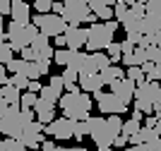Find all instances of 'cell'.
Here are the masks:
<instances>
[{
    "label": "cell",
    "mask_w": 161,
    "mask_h": 151,
    "mask_svg": "<svg viewBox=\"0 0 161 151\" xmlns=\"http://www.w3.org/2000/svg\"><path fill=\"white\" fill-rule=\"evenodd\" d=\"M60 111H63V118H70L75 122H87L92 118V96L84 91H77V94H63L60 99Z\"/></svg>",
    "instance_id": "cell-1"
},
{
    "label": "cell",
    "mask_w": 161,
    "mask_h": 151,
    "mask_svg": "<svg viewBox=\"0 0 161 151\" xmlns=\"http://www.w3.org/2000/svg\"><path fill=\"white\" fill-rule=\"evenodd\" d=\"M24 130H27V122L22 118V108L3 101V105H0V132L10 139H19Z\"/></svg>",
    "instance_id": "cell-2"
},
{
    "label": "cell",
    "mask_w": 161,
    "mask_h": 151,
    "mask_svg": "<svg viewBox=\"0 0 161 151\" xmlns=\"http://www.w3.org/2000/svg\"><path fill=\"white\" fill-rule=\"evenodd\" d=\"M41 34V29L36 24H19V22H10L7 26V34L3 41H10V46L14 48L17 53H22L24 48L34 46L36 36Z\"/></svg>",
    "instance_id": "cell-3"
},
{
    "label": "cell",
    "mask_w": 161,
    "mask_h": 151,
    "mask_svg": "<svg viewBox=\"0 0 161 151\" xmlns=\"http://www.w3.org/2000/svg\"><path fill=\"white\" fill-rule=\"evenodd\" d=\"M118 31V22H99V24L89 26V41H87V51L89 53H99L103 48H108L113 43V34Z\"/></svg>",
    "instance_id": "cell-4"
},
{
    "label": "cell",
    "mask_w": 161,
    "mask_h": 151,
    "mask_svg": "<svg viewBox=\"0 0 161 151\" xmlns=\"http://www.w3.org/2000/svg\"><path fill=\"white\" fill-rule=\"evenodd\" d=\"M63 19L70 26H80L84 22L89 24H99V17L92 12V5L87 0H65V12H63Z\"/></svg>",
    "instance_id": "cell-5"
},
{
    "label": "cell",
    "mask_w": 161,
    "mask_h": 151,
    "mask_svg": "<svg viewBox=\"0 0 161 151\" xmlns=\"http://www.w3.org/2000/svg\"><path fill=\"white\" fill-rule=\"evenodd\" d=\"M87 127H89V137L94 139L96 149H113L118 134L108 127L106 118H94V115H92V118L87 120Z\"/></svg>",
    "instance_id": "cell-6"
},
{
    "label": "cell",
    "mask_w": 161,
    "mask_h": 151,
    "mask_svg": "<svg viewBox=\"0 0 161 151\" xmlns=\"http://www.w3.org/2000/svg\"><path fill=\"white\" fill-rule=\"evenodd\" d=\"M159 82H149L144 79L142 84H137V94H135V111H142L144 115H152L154 113V101L156 94H159Z\"/></svg>",
    "instance_id": "cell-7"
},
{
    "label": "cell",
    "mask_w": 161,
    "mask_h": 151,
    "mask_svg": "<svg viewBox=\"0 0 161 151\" xmlns=\"http://www.w3.org/2000/svg\"><path fill=\"white\" fill-rule=\"evenodd\" d=\"M31 24H36L41 29V34H46V36H63V34L67 31V22L63 19L60 14H34V19H31Z\"/></svg>",
    "instance_id": "cell-8"
},
{
    "label": "cell",
    "mask_w": 161,
    "mask_h": 151,
    "mask_svg": "<svg viewBox=\"0 0 161 151\" xmlns=\"http://www.w3.org/2000/svg\"><path fill=\"white\" fill-rule=\"evenodd\" d=\"M94 101H96V105H99V111L103 113V115H123V113L128 111V103L125 101H120L118 96H115L113 91H99V94H94Z\"/></svg>",
    "instance_id": "cell-9"
},
{
    "label": "cell",
    "mask_w": 161,
    "mask_h": 151,
    "mask_svg": "<svg viewBox=\"0 0 161 151\" xmlns=\"http://www.w3.org/2000/svg\"><path fill=\"white\" fill-rule=\"evenodd\" d=\"M75 125H77V122L70 120V118H58L55 122L46 125V134L58 139V142H67L70 137H75Z\"/></svg>",
    "instance_id": "cell-10"
},
{
    "label": "cell",
    "mask_w": 161,
    "mask_h": 151,
    "mask_svg": "<svg viewBox=\"0 0 161 151\" xmlns=\"http://www.w3.org/2000/svg\"><path fill=\"white\" fill-rule=\"evenodd\" d=\"M111 91L118 96L120 101H125V103H135V94H137V82H132V79H128V77H123V79H118V82H113L111 84Z\"/></svg>",
    "instance_id": "cell-11"
},
{
    "label": "cell",
    "mask_w": 161,
    "mask_h": 151,
    "mask_svg": "<svg viewBox=\"0 0 161 151\" xmlns=\"http://www.w3.org/2000/svg\"><path fill=\"white\" fill-rule=\"evenodd\" d=\"M65 39H67V48H70V51H80L82 46H87V41H89V29H82V26H67Z\"/></svg>",
    "instance_id": "cell-12"
},
{
    "label": "cell",
    "mask_w": 161,
    "mask_h": 151,
    "mask_svg": "<svg viewBox=\"0 0 161 151\" xmlns=\"http://www.w3.org/2000/svg\"><path fill=\"white\" fill-rule=\"evenodd\" d=\"M36 120L39 122H43V125H51V122H55V103H51V101L46 99H39V103H36Z\"/></svg>",
    "instance_id": "cell-13"
},
{
    "label": "cell",
    "mask_w": 161,
    "mask_h": 151,
    "mask_svg": "<svg viewBox=\"0 0 161 151\" xmlns=\"http://www.w3.org/2000/svg\"><path fill=\"white\" fill-rule=\"evenodd\" d=\"M12 22H19V24H31V7H29L27 0H12Z\"/></svg>",
    "instance_id": "cell-14"
},
{
    "label": "cell",
    "mask_w": 161,
    "mask_h": 151,
    "mask_svg": "<svg viewBox=\"0 0 161 151\" xmlns=\"http://www.w3.org/2000/svg\"><path fill=\"white\" fill-rule=\"evenodd\" d=\"M77 84L82 86V91H92V94H99L101 86H103V79L99 74H87V72H80V82Z\"/></svg>",
    "instance_id": "cell-15"
},
{
    "label": "cell",
    "mask_w": 161,
    "mask_h": 151,
    "mask_svg": "<svg viewBox=\"0 0 161 151\" xmlns=\"http://www.w3.org/2000/svg\"><path fill=\"white\" fill-rule=\"evenodd\" d=\"M34 51L39 53V58H55V48L51 46V41H48L46 34H39L36 36V41H34Z\"/></svg>",
    "instance_id": "cell-16"
},
{
    "label": "cell",
    "mask_w": 161,
    "mask_h": 151,
    "mask_svg": "<svg viewBox=\"0 0 161 151\" xmlns=\"http://www.w3.org/2000/svg\"><path fill=\"white\" fill-rule=\"evenodd\" d=\"M92 12H94L99 19H103V22H111V19L115 17L113 7L108 5L106 0H94V3H92Z\"/></svg>",
    "instance_id": "cell-17"
},
{
    "label": "cell",
    "mask_w": 161,
    "mask_h": 151,
    "mask_svg": "<svg viewBox=\"0 0 161 151\" xmlns=\"http://www.w3.org/2000/svg\"><path fill=\"white\" fill-rule=\"evenodd\" d=\"M3 101H7L10 105H19L22 108V91L17 89L14 84H7V86H3Z\"/></svg>",
    "instance_id": "cell-18"
},
{
    "label": "cell",
    "mask_w": 161,
    "mask_h": 151,
    "mask_svg": "<svg viewBox=\"0 0 161 151\" xmlns=\"http://www.w3.org/2000/svg\"><path fill=\"white\" fill-rule=\"evenodd\" d=\"M125 77V72H123L118 65H111V67H106L103 72H101V79H103V84H113V82H118V79H123Z\"/></svg>",
    "instance_id": "cell-19"
},
{
    "label": "cell",
    "mask_w": 161,
    "mask_h": 151,
    "mask_svg": "<svg viewBox=\"0 0 161 151\" xmlns=\"http://www.w3.org/2000/svg\"><path fill=\"white\" fill-rule=\"evenodd\" d=\"M39 94H34V91H24L22 94V111H34L36 108V103H39Z\"/></svg>",
    "instance_id": "cell-20"
},
{
    "label": "cell",
    "mask_w": 161,
    "mask_h": 151,
    "mask_svg": "<svg viewBox=\"0 0 161 151\" xmlns=\"http://www.w3.org/2000/svg\"><path fill=\"white\" fill-rule=\"evenodd\" d=\"M12 53H14V48L10 46V41H3V46H0V62H3V67H7L14 60Z\"/></svg>",
    "instance_id": "cell-21"
},
{
    "label": "cell",
    "mask_w": 161,
    "mask_h": 151,
    "mask_svg": "<svg viewBox=\"0 0 161 151\" xmlns=\"http://www.w3.org/2000/svg\"><path fill=\"white\" fill-rule=\"evenodd\" d=\"M0 151H29V149L22 144V142H17V139L5 137V139H3V144H0Z\"/></svg>",
    "instance_id": "cell-22"
},
{
    "label": "cell",
    "mask_w": 161,
    "mask_h": 151,
    "mask_svg": "<svg viewBox=\"0 0 161 151\" xmlns=\"http://www.w3.org/2000/svg\"><path fill=\"white\" fill-rule=\"evenodd\" d=\"M106 53L108 55H111V60H113V65H118V62H120L123 60V43H111V46L106 48Z\"/></svg>",
    "instance_id": "cell-23"
},
{
    "label": "cell",
    "mask_w": 161,
    "mask_h": 151,
    "mask_svg": "<svg viewBox=\"0 0 161 151\" xmlns=\"http://www.w3.org/2000/svg\"><path fill=\"white\" fill-rule=\"evenodd\" d=\"M70 58H72V51H70V48H58V51H55V62H58V65H63V67H67L70 65Z\"/></svg>",
    "instance_id": "cell-24"
},
{
    "label": "cell",
    "mask_w": 161,
    "mask_h": 151,
    "mask_svg": "<svg viewBox=\"0 0 161 151\" xmlns=\"http://www.w3.org/2000/svg\"><path fill=\"white\" fill-rule=\"evenodd\" d=\"M144 55H147V62L161 65V48H159V46H149V48H144Z\"/></svg>",
    "instance_id": "cell-25"
},
{
    "label": "cell",
    "mask_w": 161,
    "mask_h": 151,
    "mask_svg": "<svg viewBox=\"0 0 161 151\" xmlns=\"http://www.w3.org/2000/svg\"><path fill=\"white\" fill-rule=\"evenodd\" d=\"M10 84H14L17 89H19V91H29V84H31V79L24 77V74H12Z\"/></svg>",
    "instance_id": "cell-26"
},
{
    "label": "cell",
    "mask_w": 161,
    "mask_h": 151,
    "mask_svg": "<svg viewBox=\"0 0 161 151\" xmlns=\"http://www.w3.org/2000/svg\"><path fill=\"white\" fill-rule=\"evenodd\" d=\"M34 10L39 14H51L53 12V0H34Z\"/></svg>",
    "instance_id": "cell-27"
},
{
    "label": "cell",
    "mask_w": 161,
    "mask_h": 151,
    "mask_svg": "<svg viewBox=\"0 0 161 151\" xmlns=\"http://www.w3.org/2000/svg\"><path fill=\"white\" fill-rule=\"evenodd\" d=\"M82 72H87V74H99V65H96V58H94V53H89L87 60H84V70Z\"/></svg>",
    "instance_id": "cell-28"
},
{
    "label": "cell",
    "mask_w": 161,
    "mask_h": 151,
    "mask_svg": "<svg viewBox=\"0 0 161 151\" xmlns=\"http://www.w3.org/2000/svg\"><path fill=\"white\" fill-rule=\"evenodd\" d=\"M142 130V125H140V120H125V125H123V134H128V137H132V134H137V132Z\"/></svg>",
    "instance_id": "cell-29"
},
{
    "label": "cell",
    "mask_w": 161,
    "mask_h": 151,
    "mask_svg": "<svg viewBox=\"0 0 161 151\" xmlns=\"http://www.w3.org/2000/svg\"><path fill=\"white\" fill-rule=\"evenodd\" d=\"M125 77H128V79H132V82H137V84H142V82L147 79V74L142 72V67H128Z\"/></svg>",
    "instance_id": "cell-30"
},
{
    "label": "cell",
    "mask_w": 161,
    "mask_h": 151,
    "mask_svg": "<svg viewBox=\"0 0 161 151\" xmlns=\"http://www.w3.org/2000/svg\"><path fill=\"white\" fill-rule=\"evenodd\" d=\"M94 58H96V65H99L101 72H103L106 67L113 65V60H111V55H108V53H94Z\"/></svg>",
    "instance_id": "cell-31"
},
{
    "label": "cell",
    "mask_w": 161,
    "mask_h": 151,
    "mask_svg": "<svg viewBox=\"0 0 161 151\" xmlns=\"http://www.w3.org/2000/svg\"><path fill=\"white\" fill-rule=\"evenodd\" d=\"M48 84L53 86V89H55L58 94H63V91H65V79H63V77H58V74H51V77H48Z\"/></svg>",
    "instance_id": "cell-32"
},
{
    "label": "cell",
    "mask_w": 161,
    "mask_h": 151,
    "mask_svg": "<svg viewBox=\"0 0 161 151\" xmlns=\"http://www.w3.org/2000/svg\"><path fill=\"white\" fill-rule=\"evenodd\" d=\"M63 79H65V84H77V82H80V72H77V70H70V67H65Z\"/></svg>",
    "instance_id": "cell-33"
},
{
    "label": "cell",
    "mask_w": 161,
    "mask_h": 151,
    "mask_svg": "<svg viewBox=\"0 0 161 151\" xmlns=\"http://www.w3.org/2000/svg\"><path fill=\"white\" fill-rule=\"evenodd\" d=\"M22 60H27V62H39V53L34 51V46H29V48L22 51Z\"/></svg>",
    "instance_id": "cell-34"
},
{
    "label": "cell",
    "mask_w": 161,
    "mask_h": 151,
    "mask_svg": "<svg viewBox=\"0 0 161 151\" xmlns=\"http://www.w3.org/2000/svg\"><path fill=\"white\" fill-rule=\"evenodd\" d=\"M113 12H115V17H118V19H125V14L130 12V5H125V3H118V5L113 7Z\"/></svg>",
    "instance_id": "cell-35"
},
{
    "label": "cell",
    "mask_w": 161,
    "mask_h": 151,
    "mask_svg": "<svg viewBox=\"0 0 161 151\" xmlns=\"http://www.w3.org/2000/svg\"><path fill=\"white\" fill-rule=\"evenodd\" d=\"M84 134H89L87 122H77V125H75V139H82Z\"/></svg>",
    "instance_id": "cell-36"
},
{
    "label": "cell",
    "mask_w": 161,
    "mask_h": 151,
    "mask_svg": "<svg viewBox=\"0 0 161 151\" xmlns=\"http://www.w3.org/2000/svg\"><path fill=\"white\" fill-rule=\"evenodd\" d=\"M36 65H39L41 74H48V72H51V58H39V62H36ZM48 77H51V74H48Z\"/></svg>",
    "instance_id": "cell-37"
},
{
    "label": "cell",
    "mask_w": 161,
    "mask_h": 151,
    "mask_svg": "<svg viewBox=\"0 0 161 151\" xmlns=\"http://www.w3.org/2000/svg\"><path fill=\"white\" fill-rule=\"evenodd\" d=\"M0 14H12V0H0Z\"/></svg>",
    "instance_id": "cell-38"
},
{
    "label": "cell",
    "mask_w": 161,
    "mask_h": 151,
    "mask_svg": "<svg viewBox=\"0 0 161 151\" xmlns=\"http://www.w3.org/2000/svg\"><path fill=\"white\" fill-rule=\"evenodd\" d=\"M41 151H63L60 146L55 144V142H51V139H46L43 144H41Z\"/></svg>",
    "instance_id": "cell-39"
},
{
    "label": "cell",
    "mask_w": 161,
    "mask_h": 151,
    "mask_svg": "<svg viewBox=\"0 0 161 151\" xmlns=\"http://www.w3.org/2000/svg\"><path fill=\"white\" fill-rule=\"evenodd\" d=\"M142 151H161V139L149 142V144H142Z\"/></svg>",
    "instance_id": "cell-40"
},
{
    "label": "cell",
    "mask_w": 161,
    "mask_h": 151,
    "mask_svg": "<svg viewBox=\"0 0 161 151\" xmlns=\"http://www.w3.org/2000/svg\"><path fill=\"white\" fill-rule=\"evenodd\" d=\"M128 142H130V137H128V134H120V137L115 139V144H113V146H115V149H120V151H123V149H128V146H125Z\"/></svg>",
    "instance_id": "cell-41"
},
{
    "label": "cell",
    "mask_w": 161,
    "mask_h": 151,
    "mask_svg": "<svg viewBox=\"0 0 161 151\" xmlns=\"http://www.w3.org/2000/svg\"><path fill=\"white\" fill-rule=\"evenodd\" d=\"M149 82H161V65H154V72L149 74Z\"/></svg>",
    "instance_id": "cell-42"
},
{
    "label": "cell",
    "mask_w": 161,
    "mask_h": 151,
    "mask_svg": "<svg viewBox=\"0 0 161 151\" xmlns=\"http://www.w3.org/2000/svg\"><path fill=\"white\" fill-rule=\"evenodd\" d=\"M159 125V118H156V115H147V118H144V127H156Z\"/></svg>",
    "instance_id": "cell-43"
},
{
    "label": "cell",
    "mask_w": 161,
    "mask_h": 151,
    "mask_svg": "<svg viewBox=\"0 0 161 151\" xmlns=\"http://www.w3.org/2000/svg\"><path fill=\"white\" fill-rule=\"evenodd\" d=\"M53 43H55L58 48H67V39H65V34H63V36H55Z\"/></svg>",
    "instance_id": "cell-44"
},
{
    "label": "cell",
    "mask_w": 161,
    "mask_h": 151,
    "mask_svg": "<svg viewBox=\"0 0 161 151\" xmlns=\"http://www.w3.org/2000/svg\"><path fill=\"white\" fill-rule=\"evenodd\" d=\"M63 12H65V3H53V14H60L63 17Z\"/></svg>",
    "instance_id": "cell-45"
},
{
    "label": "cell",
    "mask_w": 161,
    "mask_h": 151,
    "mask_svg": "<svg viewBox=\"0 0 161 151\" xmlns=\"http://www.w3.org/2000/svg\"><path fill=\"white\" fill-rule=\"evenodd\" d=\"M65 91L67 94H77V91H82V86L80 84H65Z\"/></svg>",
    "instance_id": "cell-46"
},
{
    "label": "cell",
    "mask_w": 161,
    "mask_h": 151,
    "mask_svg": "<svg viewBox=\"0 0 161 151\" xmlns=\"http://www.w3.org/2000/svg\"><path fill=\"white\" fill-rule=\"evenodd\" d=\"M142 72H144V74L149 77V74L154 72V62H144V65H142Z\"/></svg>",
    "instance_id": "cell-47"
},
{
    "label": "cell",
    "mask_w": 161,
    "mask_h": 151,
    "mask_svg": "<svg viewBox=\"0 0 161 151\" xmlns=\"http://www.w3.org/2000/svg\"><path fill=\"white\" fill-rule=\"evenodd\" d=\"M41 89H43L41 82H31V84H29V91H34V94H41Z\"/></svg>",
    "instance_id": "cell-48"
},
{
    "label": "cell",
    "mask_w": 161,
    "mask_h": 151,
    "mask_svg": "<svg viewBox=\"0 0 161 151\" xmlns=\"http://www.w3.org/2000/svg\"><path fill=\"white\" fill-rule=\"evenodd\" d=\"M5 70H7V67H3V70H0V84H3V86H7V84H10V79H7Z\"/></svg>",
    "instance_id": "cell-49"
},
{
    "label": "cell",
    "mask_w": 161,
    "mask_h": 151,
    "mask_svg": "<svg viewBox=\"0 0 161 151\" xmlns=\"http://www.w3.org/2000/svg\"><path fill=\"white\" fill-rule=\"evenodd\" d=\"M142 118H144V113H142V111H135V108H132V120H140V122H142Z\"/></svg>",
    "instance_id": "cell-50"
},
{
    "label": "cell",
    "mask_w": 161,
    "mask_h": 151,
    "mask_svg": "<svg viewBox=\"0 0 161 151\" xmlns=\"http://www.w3.org/2000/svg\"><path fill=\"white\" fill-rule=\"evenodd\" d=\"M154 46H159V48H161V31L154 36Z\"/></svg>",
    "instance_id": "cell-51"
},
{
    "label": "cell",
    "mask_w": 161,
    "mask_h": 151,
    "mask_svg": "<svg viewBox=\"0 0 161 151\" xmlns=\"http://www.w3.org/2000/svg\"><path fill=\"white\" fill-rule=\"evenodd\" d=\"M63 151H87L84 146H72V149H63Z\"/></svg>",
    "instance_id": "cell-52"
},
{
    "label": "cell",
    "mask_w": 161,
    "mask_h": 151,
    "mask_svg": "<svg viewBox=\"0 0 161 151\" xmlns=\"http://www.w3.org/2000/svg\"><path fill=\"white\" fill-rule=\"evenodd\" d=\"M123 151H142V146H128V149H123Z\"/></svg>",
    "instance_id": "cell-53"
},
{
    "label": "cell",
    "mask_w": 161,
    "mask_h": 151,
    "mask_svg": "<svg viewBox=\"0 0 161 151\" xmlns=\"http://www.w3.org/2000/svg\"><path fill=\"white\" fill-rule=\"evenodd\" d=\"M120 3H125V5H130V7H132V5H137V0H120Z\"/></svg>",
    "instance_id": "cell-54"
},
{
    "label": "cell",
    "mask_w": 161,
    "mask_h": 151,
    "mask_svg": "<svg viewBox=\"0 0 161 151\" xmlns=\"http://www.w3.org/2000/svg\"><path fill=\"white\" fill-rule=\"evenodd\" d=\"M154 105H161V89H159V94H156V101H154Z\"/></svg>",
    "instance_id": "cell-55"
},
{
    "label": "cell",
    "mask_w": 161,
    "mask_h": 151,
    "mask_svg": "<svg viewBox=\"0 0 161 151\" xmlns=\"http://www.w3.org/2000/svg\"><path fill=\"white\" fill-rule=\"evenodd\" d=\"M96 151H115V149H96Z\"/></svg>",
    "instance_id": "cell-56"
},
{
    "label": "cell",
    "mask_w": 161,
    "mask_h": 151,
    "mask_svg": "<svg viewBox=\"0 0 161 151\" xmlns=\"http://www.w3.org/2000/svg\"><path fill=\"white\" fill-rule=\"evenodd\" d=\"M53 3H65V0H53Z\"/></svg>",
    "instance_id": "cell-57"
},
{
    "label": "cell",
    "mask_w": 161,
    "mask_h": 151,
    "mask_svg": "<svg viewBox=\"0 0 161 151\" xmlns=\"http://www.w3.org/2000/svg\"><path fill=\"white\" fill-rule=\"evenodd\" d=\"M156 127H159V130H161V120H159V125H156Z\"/></svg>",
    "instance_id": "cell-58"
},
{
    "label": "cell",
    "mask_w": 161,
    "mask_h": 151,
    "mask_svg": "<svg viewBox=\"0 0 161 151\" xmlns=\"http://www.w3.org/2000/svg\"><path fill=\"white\" fill-rule=\"evenodd\" d=\"M87 3H89V5H92V3H94V0H87Z\"/></svg>",
    "instance_id": "cell-59"
},
{
    "label": "cell",
    "mask_w": 161,
    "mask_h": 151,
    "mask_svg": "<svg viewBox=\"0 0 161 151\" xmlns=\"http://www.w3.org/2000/svg\"><path fill=\"white\" fill-rule=\"evenodd\" d=\"M31 151H41V149H31Z\"/></svg>",
    "instance_id": "cell-60"
}]
</instances>
